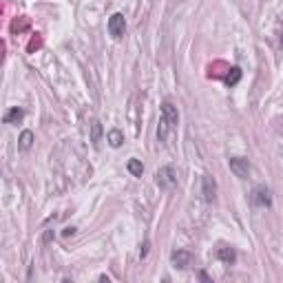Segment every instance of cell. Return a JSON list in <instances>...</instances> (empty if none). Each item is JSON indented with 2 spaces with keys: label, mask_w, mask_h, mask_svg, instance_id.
I'll use <instances>...</instances> for the list:
<instances>
[{
  "label": "cell",
  "mask_w": 283,
  "mask_h": 283,
  "mask_svg": "<svg viewBox=\"0 0 283 283\" xmlns=\"http://www.w3.org/2000/svg\"><path fill=\"white\" fill-rule=\"evenodd\" d=\"M106 142H109V146L120 148L122 144H124V133H122L120 129H111L109 133H106Z\"/></svg>",
  "instance_id": "obj_9"
},
{
  "label": "cell",
  "mask_w": 283,
  "mask_h": 283,
  "mask_svg": "<svg viewBox=\"0 0 283 283\" xmlns=\"http://www.w3.org/2000/svg\"><path fill=\"white\" fill-rule=\"evenodd\" d=\"M170 261H173L175 268L179 270H186L193 265V254L188 252V250H175L173 254H170Z\"/></svg>",
  "instance_id": "obj_7"
},
{
  "label": "cell",
  "mask_w": 283,
  "mask_h": 283,
  "mask_svg": "<svg viewBox=\"0 0 283 283\" xmlns=\"http://www.w3.org/2000/svg\"><path fill=\"white\" fill-rule=\"evenodd\" d=\"M250 201H252V206L257 208H270L272 206V193L268 186H257V188L252 190V195H250Z\"/></svg>",
  "instance_id": "obj_3"
},
{
  "label": "cell",
  "mask_w": 283,
  "mask_h": 283,
  "mask_svg": "<svg viewBox=\"0 0 283 283\" xmlns=\"http://www.w3.org/2000/svg\"><path fill=\"white\" fill-rule=\"evenodd\" d=\"M217 257L223 261V263H234L237 261V252H234V248H228V245H221V248L217 250Z\"/></svg>",
  "instance_id": "obj_11"
},
{
  "label": "cell",
  "mask_w": 283,
  "mask_h": 283,
  "mask_svg": "<svg viewBox=\"0 0 283 283\" xmlns=\"http://www.w3.org/2000/svg\"><path fill=\"white\" fill-rule=\"evenodd\" d=\"M155 184L159 186L162 190H170L177 186V170H175V166H162L155 173Z\"/></svg>",
  "instance_id": "obj_2"
},
{
  "label": "cell",
  "mask_w": 283,
  "mask_h": 283,
  "mask_svg": "<svg viewBox=\"0 0 283 283\" xmlns=\"http://www.w3.org/2000/svg\"><path fill=\"white\" fill-rule=\"evenodd\" d=\"M201 195H204V199L208 204H212V201L217 199V181L210 177V175H204L201 177Z\"/></svg>",
  "instance_id": "obj_6"
},
{
  "label": "cell",
  "mask_w": 283,
  "mask_h": 283,
  "mask_svg": "<svg viewBox=\"0 0 283 283\" xmlns=\"http://www.w3.org/2000/svg\"><path fill=\"white\" fill-rule=\"evenodd\" d=\"M228 166L239 179H245L250 175V162L245 157H230L228 159Z\"/></svg>",
  "instance_id": "obj_5"
},
{
  "label": "cell",
  "mask_w": 283,
  "mask_h": 283,
  "mask_svg": "<svg viewBox=\"0 0 283 283\" xmlns=\"http://www.w3.org/2000/svg\"><path fill=\"white\" fill-rule=\"evenodd\" d=\"M62 234H65V237H73V234H76V228H65Z\"/></svg>",
  "instance_id": "obj_16"
},
{
  "label": "cell",
  "mask_w": 283,
  "mask_h": 283,
  "mask_svg": "<svg viewBox=\"0 0 283 283\" xmlns=\"http://www.w3.org/2000/svg\"><path fill=\"white\" fill-rule=\"evenodd\" d=\"M34 142H36V135H34V131H23L20 133V137H18V148L23 153H27V151H31V146H34Z\"/></svg>",
  "instance_id": "obj_8"
},
{
  "label": "cell",
  "mask_w": 283,
  "mask_h": 283,
  "mask_svg": "<svg viewBox=\"0 0 283 283\" xmlns=\"http://www.w3.org/2000/svg\"><path fill=\"white\" fill-rule=\"evenodd\" d=\"M148 245H151V243H148V241H144V245H142V250H140V254H142V259H144V257H146V254H148Z\"/></svg>",
  "instance_id": "obj_15"
},
{
  "label": "cell",
  "mask_w": 283,
  "mask_h": 283,
  "mask_svg": "<svg viewBox=\"0 0 283 283\" xmlns=\"http://www.w3.org/2000/svg\"><path fill=\"white\" fill-rule=\"evenodd\" d=\"M91 142H93V146H98V144L102 142V124H100V122H93V124H91Z\"/></svg>",
  "instance_id": "obj_14"
},
{
  "label": "cell",
  "mask_w": 283,
  "mask_h": 283,
  "mask_svg": "<svg viewBox=\"0 0 283 283\" xmlns=\"http://www.w3.org/2000/svg\"><path fill=\"white\" fill-rule=\"evenodd\" d=\"M109 34L113 36L115 40H120L122 36L126 34V18H124V14H113L109 18Z\"/></svg>",
  "instance_id": "obj_4"
},
{
  "label": "cell",
  "mask_w": 283,
  "mask_h": 283,
  "mask_svg": "<svg viewBox=\"0 0 283 283\" xmlns=\"http://www.w3.org/2000/svg\"><path fill=\"white\" fill-rule=\"evenodd\" d=\"M281 47H283V38H281Z\"/></svg>",
  "instance_id": "obj_17"
},
{
  "label": "cell",
  "mask_w": 283,
  "mask_h": 283,
  "mask_svg": "<svg viewBox=\"0 0 283 283\" xmlns=\"http://www.w3.org/2000/svg\"><path fill=\"white\" fill-rule=\"evenodd\" d=\"M239 80H241V69H239V67L228 69V76H226V84H228V87H234V84H239Z\"/></svg>",
  "instance_id": "obj_12"
},
{
  "label": "cell",
  "mask_w": 283,
  "mask_h": 283,
  "mask_svg": "<svg viewBox=\"0 0 283 283\" xmlns=\"http://www.w3.org/2000/svg\"><path fill=\"white\" fill-rule=\"evenodd\" d=\"M23 117H25V111L14 106V109H9L7 113H5L3 120H5V124H18V122H23Z\"/></svg>",
  "instance_id": "obj_10"
},
{
  "label": "cell",
  "mask_w": 283,
  "mask_h": 283,
  "mask_svg": "<svg viewBox=\"0 0 283 283\" xmlns=\"http://www.w3.org/2000/svg\"><path fill=\"white\" fill-rule=\"evenodd\" d=\"M126 168H129V173L133 175V177H142V173H144V164L140 162V159H129Z\"/></svg>",
  "instance_id": "obj_13"
},
{
  "label": "cell",
  "mask_w": 283,
  "mask_h": 283,
  "mask_svg": "<svg viewBox=\"0 0 283 283\" xmlns=\"http://www.w3.org/2000/svg\"><path fill=\"white\" fill-rule=\"evenodd\" d=\"M179 124V111L173 102H162V115H159V124H157V140L159 142H168L170 135L177 131Z\"/></svg>",
  "instance_id": "obj_1"
}]
</instances>
